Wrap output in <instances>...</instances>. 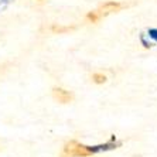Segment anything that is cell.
<instances>
[{
	"label": "cell",
	"instance_id": "277c9868",
	"mask_svg": "<svg viewBox=\"0 0 157 157\" xmlns=\"http://www.w3.org/2000/svg\"><path fill=\"white\" fill-rule=\"evenodd\" d=\"M51 30L54 31V33H70V31H72V30H75V27H61V26H52Z\"/></svg>",
	"mask_w": 157,
	"mask_h": 157
},
{
	"label": "cell",
	"instance_id": "7a4b0ae2",
	"mask_svg": "<svg viewBox=\"0 0 157 157\" xmlns=\"http://www.w3.org/2000/svg\"><path fill=\"white\" fill-rule=\"evenodd\" d=\"M121 9H123V4L119 3V2H106V3H103L102 6L95 11H96V14H98V17L102 18V17H106V16L112 14V13H116V11H119Z\"/></svg>",
	"mask_w": 157,
	"mask_h": 157
},
{
	"label": "cell",
	"instance_id": "8992f818",
	"mask_svg": "<svg viewBox=\"0 0 157 157\" xmlns=\"http://www.w3.org/2000/svg\"><path fill=\"white\" fill-rule=\"evenodd\" d=\"M86 18H88V21H91V23H98L101 20L98 17V14H96V11H89L86 14Z\"/></svg>",
	"mask_w": 157,
	"mask_h": 157
},
{
	"label": "cell",
	"instance_id": "52a82bcc",
	"mask_svg": "<svg viewBox=\"0 0 157 157\" xmlns=\"http://www.w3.org/2000/svg\"><path fill=\"white\" fill-rule=\"evenodd\" d=\"M149 37H150V38H153V40L154 41H156V43H157V30H149Z\"/></svg>",
	"mask_w": 157,
	"mask_h": 157
},
{
	"label": "cell",
	"instance_id": "ba28073f",
	"mask_svg": "<svg viewBox=\"0 0 157 157\" xmlns=\"http://www.w3.org/2000/svg\"><path fill=\"white\" fill-rule=\"evenodd\" d=\"M38 2H43V0H38Z\"/></svg>",
	"mask_w": 157,
	"mask_h": 157
},
{
	"label": "cell",
	"instance_id": "6da1fadb",
	"mask_svg": "<svg viewBox=\"0 0 157 157\" xmlns=\"http://www.w3.org/2000/svg\"><path fill=\"white\" fill-rule=\"evenodd\" d=\"M113 140L115 137L110 142L106 143V144H103V146H96V147H89V146H85V144H81V143L75 142V140H71L64 147V157H88L95 154L99 150L113 149V147H116V143Z\"/></svg>",
	"mask_w": 157,
	"mask_h": 157
},
{
	"label": "cell",
	"instance_id": "3957f363",
	"mask_svg": "<svg viewBox=\"0 0 157 157\" xmlns=\"http://www.w3.org/2000/svg\"><path fill=\"white\" fill-rule=\"evenodd\" d=\"M52 95L61 103H68L72 101V95H71L68 91L62 89V88H54V89H52Z\"/></svg>",
	"mask_w": 157,
	"mask_h": 157
},
{
	"label": "cell",
	"instance_id": "5b68a950",
	"mask_svg": "<svg viewBox=\"0 0 157 157\" xmlns=\"http://www.w3.org/2000/svg\"><path fill=\"white\" fill-rule=\"evenodd\" d=\"M92 81L95 82V84H105L106 82V75H103V74L101 72H96L92 75Z\"/></svg>",
	"mask_w": 157,
	"mask_h": 157
}]
</instances>
